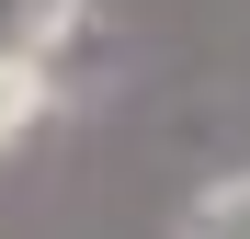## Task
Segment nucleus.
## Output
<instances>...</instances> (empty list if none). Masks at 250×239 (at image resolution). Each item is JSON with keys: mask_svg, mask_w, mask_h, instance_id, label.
<instances>
[{"mask_svg": "<svg viewBox=\"0 0 250 239\" xmlns=\"http://www.w3.org/2000/svg\"><path fill=\"white\" fill-rule=\"evenodd\" d=\"M57 103V80H46V57H0V137H23L34 114Z\"/></svg>", "mask_w": 250, "mask_h": 239, "instance_id": "nucleus-2", "label": "nucleus"}, {"mask_svg": "<svg viewBox=\"0 0 250 239\" xmlns=\"http://www.w3.org/2000/svg\"><path fill=\"white\" fill-rule=\"evenodd\" d=\"M182 239H250V171H228L216 194L182 205Z\"/></svg>", "mask_w": 250, "mask_h": 239, "instance_id": "nucleus-1", "label": "nucleus"}]
</instances>
